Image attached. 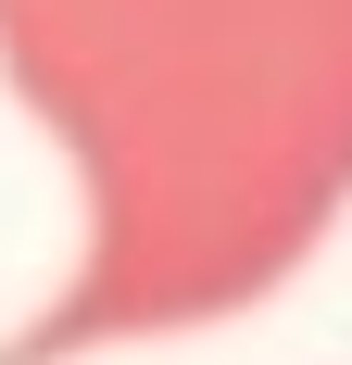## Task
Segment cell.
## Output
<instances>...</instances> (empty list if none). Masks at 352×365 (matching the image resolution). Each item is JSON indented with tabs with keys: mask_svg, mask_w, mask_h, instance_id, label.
<instances>
[{
	"mask_svg": "<svg viewBox=\"0 0 352 365\" xmlns=\"http://www.w3.org/2000/svg\"><path fill=\"white\" fill-rule=\"evenodd\" d=\"M0 76L88 202L76 277L0 365L252 315L352 215V0H0Z\"/></svg>",
	"mask_w": 352,
	"mask_h": 365,
	"instance_id": "1",
	"label": "cell"
}]
</instances>
